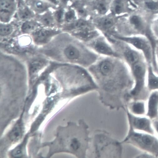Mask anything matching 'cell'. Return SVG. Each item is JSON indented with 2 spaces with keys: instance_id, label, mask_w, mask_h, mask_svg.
<instances>
[{
  "instance_id": "obj_17",
  "label": "cell",
  "mask_w": 158,
  "mask_h": 158,
  "mask_svg": "<svg viewBox=\"0 0 158 158\" xmlns=\"http://www.w3.org/2000/svg\"><path fill=\"white\" fill-rule=\"evenodd\" d=\"M54 19V16L49 12H46L39 18V21L42 24L47 26H51L53 24Z\"/></svg>"
},
{
  "instance_id": "obj_9",
  "label": "cell",
  "mask_w": 158,
  "mask_h": 158,
  "mask_svg": "<svg viewBox=\"0 0 158 158\" xmlns=\"http://www.w3.org/2000/svg\"><path fill=\"white\" fill-rule=\"evenodd\" d=\"M146 86L151 91L158 90V75L155 73L150 64L147 67Z\"/></svg>"
},
{
  "instance_id": "obj_7",
  "label": "cell",
  "mask_w": 158,
  "mask_h": 158,
  "mask_svg": "<svg viewBox=\"0 0 158 158\" xmlns=\"http://www.w3.org/2000/svg\"><path fill=\"white\" fill-rule=\"evenodd\" d=\"M131 113L137 116H146L147 113L146 102L142 100H136L132 102L129 106Z\"/></svg>"
},
{
  "instance_id": "obj_15",
  "label": "cell",
  "mask_w": 158,
  "mask_h": 158,
  "mask_svg": "<svg viewBox=\"0 0 158 158\" xmlns=\"http://www.w3.org/2000/svg\"><path fill=\"white\" fill-rule=\"evenodd\" d=\"M113 68V65L110 61L105 60L101 63L100 65V71L103 75L109 76L112 73Z\"/></svg>"
},
{
  "instance_id": "obj_12",
  "label": "cell",
  "mask_w": 158,
  "mask_h": 158,
  "mask_svg": "<svg viewBox=\"0 0 158 158\" xmlns=\"http://www.w3.org/2000/svg\"><path fill=\"white\" fill-rule=\"evenodd\" d=\"M31 5L34 10L40 13L44 12L51 6L49 3L44 0H33Z\"/></svg>"
},
{
  "instance_id": "obj_28",
  "label": "cell",
  "mask_w": 158,
  "mask_h": 158,
  "mask_svg": "<svg viewBox=\"0 0 158 158\" xmlns=\"http://www.w3.org/2000/svg\"><path fill=\"white\" fill-rule=\"evenodd\" d=\"M152 124L155 133L158 138V118L152 120Z\"/></svg>"
},
{
  "instance_id": "obj_20",
  "label": "cell",
  "mask_w": 158,
  "mask_h": 158,
  "mask_svg": "<svg viewBox=\"0 0 158 158\" xmlns=\"http://www.w3.org/2000/svg\"><path fill=\"white\" fill-rule=\"evenodd\" d=\"M96 8L99 13L101 15H104L107 12L109 6L107 2L102 1L97 3L96 6Z\"/></svg>"
},
{
  "instance_id": "obj_18",
  "label": "cell",
  "mask_w": 158,
  "mask_h": 158,
  "mask_svg": "<svg viewBox=\"0 0 158 158\" xmlns=\"http://www.w3.org/2000/svg\"><path fill=\"white\" fill-rule=\"evenodd\" d=\"M66 56L70 60H75L79 58L80 53L79 50L75 47L70 45L65 50Z\"/></svg>"
},
{
  "instance_id": "obj_31",
  "label": "cell",
  "mask_w": 158,
  "mask_h": 158,
  "mask_svg": "<svg viewBox=\"0 0 158 158\" xmlns=\"http://www.w3.org/2000/svg\"><path fill=\"white\" fill-rule=\"evenodd\" d=\"M60 1L62 2H66L69 0H60Z\"/></svg>"
},
{
  "instance_id": "obj_2",
  "label": "cell",
  "mask_w": 158,
  "mask_h": 158,
  "mask_svg": "<svg viewBox=\"0 0 158 158\" xmlns=\"http://www.w3.org/2000/svg\"><path fill=\"white\" fill-rule=\"evenodd\" d=\"M147 67L144 60L138 62L131 67L135 85L130 94L133 98H138L146 85Z\"/></svg>"
},
{
  "instance_id": "obj_25",
  "label": "cell",
  "mask_w": 158,
  "mask_h": 158,
  "mask_svg": "<svg viewBox=\"0 0 158 158\" xmlns=\"http://www.w3.org/2000/svg\"><path fill=\"white\" fill-rule=\"evenodd\" d=\"M75 17L74 12L72 10H70L66 13L65 15V19L68 22H70L73 21Z\"/></svg>"
},
{
  "instance_id": "obj_8",
  "label": "cell",
  "mask_w": 158,
  "mask_h": 158,
  "mask_svg": "<svg viewBox=\"0 0 158 158\" xmlns=\"http://www.w3.org/2000/svg\"><path fill=\"white\" fill-rule=\"evenodd\" d=\"M125 56L131 67L136 63L145 60L143 54L134 48L126 50L125 53Z\"/></svg>"
},
{
  "instance_id": "obj_23",
  "label": "cell",
  "mask_w": 158,
  "mask_h": 158,
  "mask_svg": "<svg viewBox=\"0 0 158 158\" xmlns=\"http://www.w3.org/2000/svg\"><path fill=\"white\" fill-rule=\"evenodd\" d=\"M130 22L137 29H140L142 27V24L141 19L137 16H132L130 18Z\"/></svg>"
},
{
  "instance_id": "obj_19",
  "label": "cell",
  "mask_w": 158,
  "mask_h": 158,
  "mask_svg": "<svg viewBox=\"0 0 158 158\" xmlns=\"http://www.w3.org/2000/svg\"><path fill=\"white\" fill-rule=\"evenodd\" d=\"M111 9L112 12L115 14L118 15L122 13L123 6L121 0H115L112 5Z\"/></svg>"
},
{
  "instance_id": "obj_29",
  "label": "cell",
  "mask_w": 158,
  "mask_h": 158,
  "mask_svg": "<svg viewBox=\"0 0 158 158\" xmlns=\"http://www.w3.org/2000/svg\"><path fill=\"white\" fill-rule=\"evenodd\" d=\"M155 157H156L154 155L145 152L144 153L139 155L136 156V158H154Z\"/></svg>"
},
{
  "instance_id": "obj_6",
  "label": "cell",
  "mask_w": 158,
  "mask_h": 158,
  "mask_svg": "<svg viewBox=\"0 0 158 158\" xmlns=\"http://www.w3.org/2000/svg\"><path fill=\"white\" fill-rule=\"evenodd\" d=\"M16 5L14 0H1V19L7 22L15 13Z\"/></svg>"
},
{
  "instance_id": "obj_11",
  "label": "cell",
  "mask_w": 158,
  "mask_h": 158,
  "mask_svg": "<svg viewBox=\"0 0 158 158\" xmlns=\"http://www.w3.org/2000/svg\"><path fill=\"white\" fill-rule=\"evenodd\" d=\"M23 134V127L21 122H19L14 126L9 135L10 139L16 142L21 138Z\"/></svg>"
},
{
  "instance_id": "obj_16",
  "label": "cell",
  "mask_w": 158,
  "mask_h": 158,
  "mask_svg": "<svg viewBox=\"0 0 158 158\" xmlns=\"http://www.w3.org/2000/svg\"><path fill=\"white\" fill-rule=\"evenodd\" d=\"M18 15L21 20L26 21L33 18L34 15L33 12L28 7H23L19 10Z\"/></svg>"
},
{
  "instance_id": "obj_14",
  "label": "cell",
  "mask_w": 158,
  "mask_h": 158,
  "mask_svg": "<svg viewBox=\"0 0 158 158\" xmlns=\"http://www.w3.org/2000/svg\"><path fill=\"white\" fill-rule=\"evenodd\" d=\"M95 48L98 52L108 55L113 54L112 50L104 42L98 41L95 44Z\"/></svg>"
},
{
  "instance_id": "obj_22",
  "label": "cell",
  "mask_w": 158,
  "mask_h": 158,
  "mask_svg": "<svg viewBox=\"0 0 158 158\" xmlns=\"http://www.w3.org/2000/svg\"><path fill=\"white\" fill-rule=\"evenodd\" d=\"M100 25L102 27L108 29L110 28L114 24L113 19L109 17L103 18L99 22Z\"/></svg>"
},
{
  "instance_id": "obj_21",
  "label": "cell",
  "mask_w": 158,
  "mask_h": 158,
  "mask_svg": "<svg viewBox=\"0 0 158 158\" xmlns=\"http://www.w3.org/2000/svg\"><path fill=\"white\" fill-rule=\"evenodd\" d=\"M13 31L12 26L9 24L1 23L0 34L2 36H5L10 34Z\"/></svg>"
},
{
  "instance_id": "obj_1",
  "label": "cell",
  "mask_w": 158,
  "mask_h": 158,
  "mask_svg": "<svg viewBox=\"0 0 158 158\" xmlns=\"http://www.w3.org/2000/svg\"><path fill=\"white\" fill-rule=\"evenodd\" d=\"M123 142L129 143L156 157L158 156V138L155 135L130 130L128 136Z\"/></svg>"
},
{
  "instance_id": "obj_24",
  "label": "cell",
  "mask_w": 158,
  "mask_h": 158,
  "mask_svg": "<svg viewBox=\"0 0 158 158\" xmlns=\"http://www.w3.org/2000/svg\"><path fill=\"white\" fill-rule=\"evenodd\" d=\"M65 15L64 10L60 9L56 12L54 15V18L57 21L60 23L65 17Z\"/></svg>"
},
{
  "instance_id": "obj_13",
  "label": "cell",
  "mask_w": 158,
  "mask_h": 158,
  "mask_svg": "<svg viewBox=\"0 0 158 158\" xmlns=\"http://www.w3.org/2000/svg\"><path fill=\"white\" fill-rule=\"evenodd\" d=\"M39 26V24L36 21L29 20L23 23L21 29L24 33H30L36 30Z\"/></svg>"
},
{
  "instance_id": "obj_26",
  "label": "cell",
  "mask_w": 158,
  "mask_h": 158,
  "mask_svg": "<svg viewBox=\"0 0 158 158\" xmlns=\"http://www.w3.org/2000/svg\"><path fill=\"white\" fill-rule=\"evenodd\" d=\"M23 154L22 146L20 145L16 148L12 152V155L15 157H20Z\"/></svg>"
},
{
  "instance_id": "obj_3",
  "label": "cell",
  "mask_w": 158,
  "mask_h": 158,
  "mask_svg": "<svg viewBox=\"0 0 158 158\" xmlns=\"http://www.w3.org/2000/svg\"><path fill=\"white\" fill-rule=\"evenodd\" d=\"M121 39L141 52L146 61L150 64L153 57V51L151 42L146 37L140 36L124 37Z\"/></svg>"
},
{
  "instance_id": "obj_4",
  "label": "cell",
  "mask_w": 158,
  "mask_h": 158,
  "mask_svg": "<svg viewBox=\"0 0 158 158\" xmlns=\"http://www.w3.org/2000/svg\"><path fill=\"white\" fill-rule=\"evenodd\" d=\"M130 130L142 132L155 135L152 120L146 116L134 115L129 111L127 112Z\"/></svg>"
},
{
  "instance_id": "obj_10",
  "label": "cell",
  "mask_w": 158,
  "mask_h": 158,
  "mask_svg": "<svg viewBox=\"0 0 158 158\" xmlns=\"http://www.w3.org/2000/svg\"><path fill=\"white\" fill-rule=\"evenodd\" d=\"M57 32L54 30L41 29L36 31L34 36L36 41L42 43L46 42Z\"/></svg>"
},
{
  "instance_id": "obj_27",
  "label": "cell",
  "mask_w": 158,
  "mask_h": 158,
  "mask_svg": "<svg viewBox=\"0 0 158 158\" xmlns=\"http://www.w3.org/2000/svg\"><path fill=\"white\" fill-rule=\"evenodd\" d=\"M145 4L147 7L151 10H155L158 7V4L154 2H147Z\"/></svg>"
},
{
  "instance_id": "obj_5",
  "label": "cell",
  "mask_w": 158,
  "mask_h": 158,
  "mask_svg": "<svg viewBox=\"0 0 158 158\" xmlns=\"http://www.w3.org/2000/svg\"><path fill=\"white\" fill-rule=\"evenodd\" d=\"M151 92L146 102V116L152 120L158 118V90Z\"/></svg>"
},
{
  "instance_id": "obj_30",
  "label": "cell",
  "mask_w": 158,
  "mask_h": 158,
  "mask_svg": "<svg viewBox=\"0 0 158 158\" xmlns=\"http://www.w3.org/2000/svg\"><path fill=\"white\" fill-rule=\"evenodd\" d=\"M49 2L55 5H57L59 3V0H47Z\"/></svg>"
}]
</instances>
